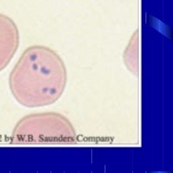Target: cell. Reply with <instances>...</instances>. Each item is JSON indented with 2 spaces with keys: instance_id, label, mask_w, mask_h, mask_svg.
I'll list each match as a JSON object with an SVG mask.
<instances>
[{
  "instance_id": "1",
  "label": "cell",
  "mask_w": 173,
  "mask_h": 173,
  "mask_svg": "<svg viewBox=\"0 0 173 173\" xmlns=\"http://www.w3.org/2000/svg\"><path fill=\"white\" fill-rule=\"evenodd\" d=\"M68 81L60 55L46 46H30L21 54L9 76L12 96L21 106L41 107L63 95Z\"/></svg>"
},
{
  "instance_id": "2",
  "label": "cell",
  "mask_w": 173,
  "mask_h": 173,
  "mask_svg": "<svg viewBox=\"0 0 173 173\" xmlns=\"http://www.w3.org/2000/svg\"><path fill=\"white\" fill-rule=\"evenodd\" d=\"M76 139V130L66 116L58 112L32 113L24 116L14 128V144L72 143Z\"/></svg>"
},
{
  "instance_id": "3",
  "label": "cell",
  "mask_w": 173,
  "mask_h": 173,
  "mask_svg": "<svg viewBox=\"0 0 173 173\" xmlns=\"http://www.w3.org/2000/svg\"><path fill=\"white\" fill-rule=\"evenodd\" d=\"M19 30L10 16L0 12V72L5 70L19 47Z\"/></svg>"
},
{
  "instance_id": "4",
  "label": "cell",
  "mask_w": 173,
  "mask_h": 173,
  "mask_svg": "<svg viewBox=\"0 0 173 173\" xmlns=\"http://www.w3.org/2000/svg\"><path fill=\"white\" fill-rule=\"evenodd\" d=\"M138 32H135L134 34L129 40L128 46L124 51L123 59L126 69L134 75H137L139 70V58H138Z\"/></svg>"
}]
</instances>
